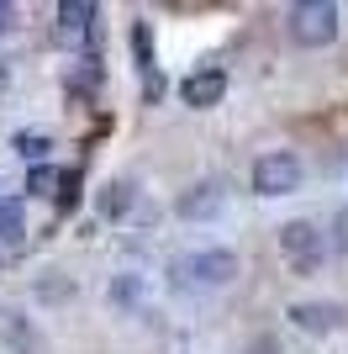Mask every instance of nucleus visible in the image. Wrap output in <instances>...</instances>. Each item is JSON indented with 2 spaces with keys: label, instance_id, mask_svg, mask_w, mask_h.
<instances>
[{
  "label": "nucleus",
  "instance_id": "ddd939ff",
  "mask_svg": "<svg viewBox=\"0 0 348 354\" xmlns=\"http://www.w3.org/2000/svg\"><path fill=\"white\" fill-rule=\"evenodd\" d=\"M132 59H137V74L159 69L153 64V32H148V21H132Z\"/></svg>",
  "mask_w": 348,
  "mask_h": 354
},
{
  "label": "nucleus",
  "instance_id": "423d86ee",
  "mask_svg": "<svg viewBox=\"0 0 348 354\" xmlns=\"http://www.w3.org/2000/svg\"><path fill=\"white\" fill-rule=\"evenodd\" d=\"M285 317L301 328V333H311V339H327V333L343 328V301H290Z\"/></svg>",
  "mask_w": 348,
  "mask_h": 354
},
{
  "label": "nucleus",
  "instance_id": "39448f33",
  "mask_svg": "<svg viewBox=\"0 0 348 354\" xmlns=\"http://www.w3.org/2000/svg\"><path fill=\"white\" fill-rule=\"evenodd\" d=\"M222 207H227V191H222V180H201V185L180 191V201H174V217H180V222H211Z\"/></svg>",
  "mask_w": 348,
  "mask_h": 354
},
{
  "label": "nucleus",
  "instance_id": "2eb2a0df",
  "mask_svg": "<svg viewBox=\"0 0 348 354\" xmlns=\"http://www.w3.org/2000/svg\"><path fill=\"white\" fill-rule=\"evenodd\" d=\"M116 301V307H132V301H137V296H143V275H116L111 281V291H106Z\"/></svg>",
  "mask_w": 348,
  "mask_h": 354
},
{
  "label": "nucleus",
  "instance_id": "f3484780",
  "mask_svg": "<svg viewBox=\"0 0 348 354\" xmlns=\"http://www.w3.org/2000/svg\"><path fill=\"white\" fill-rule=\"evenodd\" d=\"M327 249H338L348 259V207L333 212V227H327Z\"/></svg>",
  "mask_w": 348,
  "mask_h": 354
},
{
  "label": "nucleus",
  "instance_id": "f8f14e48",
  "mask_svg": "<svg viewBox=\"0 0 348 354\" xmlns=\"http://www.w3.org/2000/svg\"><path fill=\"white\" fill-rule=\"evenodd\" d=\"M11 148H16V159H21V164H43L48 148H53V138H48V133H16Z\"/></svg>",
  "mask_w": 348,
  "mask_h": 354
},
{
  "label": "nucleus",
  "instance_id": "f03ea898",
  "mask_svg": "<svg viewBox=\"0 0 348 354\" xmlns=\"http://www.w3.org/2000/svg\"><path fill=\"white\" fill-rule=\"evenodd\" d=\"M280 254L290 259V270H296V275H317L322 259H327V233H322V222L290 217L285 227H280Z\"/></svg>",
  "mask_w": 348,
  "mask_h": 354
},
{
  "label": "nucleus",
  "instance_id": "4468645a",
  "mask_svg": "<svg viewBox=\"0 0 348 354\" xmlns=\"http://www.w3.org/2000/svg\"><path fill=\"white\" fill-rule=\"evenodd\" d=\"M53 201H58V212H74V207H79V169H64V175H58Z\"/></svg>",
  "mask_w": 348,
  "mask_h": 354
},
{
  "label": "nucleus",
  "instance_id": "1a4fd4ad",
  "mask_svg": "<svg viewBox=\"0 0 348 354\" xmlns=\"http://www.w3.org/2000/svg\"><path fill=\"white\" fill-rule=\"evenodd\" d=\"M132 201H137V185H132L127 175H116V180H106L101 191H95V212H101L106 222H122L132 212Z\"/></svg>",
  "mask_w": 348,
  "mask_h": 354
},
{
  "label": "nucleus",
  "instance_id": "a211bd4d",
  "mask_svg": "<svg viewBox=\"0 0 348 354\" xmlns=\"http://www.w3.org/2000/svg\"><path fill=\"white\" fill-rule=\"evenodd\" d=\"M243 354H285V349H280L275 333H253V339L243 344Z\"/></svg>",
  "mask_w": 348,
  "mask_h": 354
},
{
  "label": "nucleus",
  "instance_id": "dca6fc26",
  "mask_svg": "<svg viewBox=\"0 0 348 354\" xmlns=\"http://www.w3.org/2000/svg\"><path fill=\"white\" fill-rule=\"evenodd\" d=\"M53 185H58L53 164H32V169H27V196H53Z\"/></svg>",
  "mask_w": 348,
  "mask_h": 354
},
{
  "label": "nucleus",
  "instance_id": "aec40b11",
  "mask_svg": "<svg viewBox=\"0 0 348 354\" xmlns=\"http://www.w3.org/2000/svg\"><path fill=\"white\" fill-rule=\"evenodd\" d=\"M11 27V6H6V0H0V32Z\"/></svg>",
  "mask_w": 348,
  "mask_h": 354
},
{
  "label": "nucleus",
  "instance_id": "9d476101",
  "mask_svg": "<svg viewBox=\"0 0 348 354\" xmlns=\"http://www.w3.org/2000/svg\"><path fill=\"white\" fill-rule=\"evenodd\" d=\"M95 16H101V6L64 0V6H58V32H64V37H95Z\"/></svg>",
  "mask_w": 348,
  "mask_h": 354
},
{
  "label": "nucleus",
  "instance_id": "6e6552de",
  "mask_svg": "<svg viewBox=\"0 0 348 354\" xmlns=\"http://www.w3.org/2000/svg\"><path fill=\"white\" fill-rule=\"evenodd\" d=\"M0 328H6V349L11 354H43V333H37V323H32L21 307H6L0 312Z\"/></svg>",
  "mask_w": 348,
  "mask_h": 354
},
{
  "label": "nucleus",
  "instance_id": "20e7f679",
  "mask_svg": "<svg viewBox=\"0 0 348 354\" xmlns=\"http://www.w3.org/2000/svg\"><path fill=\"white\" fill-rule=\"evenodd\" d=\"M306 180V164L290 153V148H275V153H259L253 159V196L275 201V196H296Z\"/></svg>",
  "mask_w": 348,
  "mask_h": 354
},
{
  "label": "nucleus",
  "instance_id": "7ed1b4c3",
  "mask_svg": "<svg viewBox=\"0 0 348 354\" xmlns=\"http://www.w3.org/2000/svg\"><path fill=\"white\" fill-rule=\"evenodd\" d=\"M338 21H343V11H338L333 0H301V6L285 11V27L301 48H327L338 37Z\"/></svg>",
  "mask_w": 348,
  "mask_h": 354
},
{
  "label": "nucleus",
  "instance_id": "6ab92c4d",
  "mask_svg": "<svg viewBox=\"0 0 348 354\" xmlns=\"http://www.w3.org/2000/svg\"><path fill=\"white\" fill-rule=\"evenodd\" d=\"M159 95H164V74L153 69V74H143V101L153 106V101H159Z\"/></svg>",
  "mask_w": 348,
  "mask_h": 354
},
{
  "label": "nucleus",
  "instance_id": "0eeeda50",
  "mask_svg": "<svg viewBox=\"0 0 348 354\" xmlns=\"http://www.w3.org/2000/svg\"><path fill=\"white\" fill-rule=\"evenodd\" d=\"M180 101H185L190 111H211V106H222V101H227V74H222V69H195V74H185Z\"/></svg>",
  "mask_w": 348,
  "mask_h": 354
},
{
  "label": "nucleus",
  "instance_id": "f257e3e1",
  "mask_svg": "<svg viewBox=\"0 0 348 354\" xmlns=\"http://www.w3.org/2000/svg\"><path fill=\"white\" fill-rule=\"evenodd\" d=\"M238 249H195V254H174L169 259V286L174 291H222V286L238 281Z\"/></svg>",
  "mask_w": 348,
  "mask_h": 354
},
{
  "label": "nucleus",
  "instance_id": "9b49d317",
  "mask_svg": "<svg viewBox=\"0 0 348 354\" xmlns=\"http://www.w3.org/2000/svg\"><path fill=\"white\" fill-rule=\"evenodd\" d=\"M27 238V201H0V243Z\"/></svg>",
  "mask_w": 348,
  "mask_h": 354
}]
</instances>
